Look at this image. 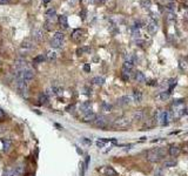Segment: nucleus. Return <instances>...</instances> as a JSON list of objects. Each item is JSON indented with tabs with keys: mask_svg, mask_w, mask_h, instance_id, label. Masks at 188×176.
Instances as JSON below:
<instances>
[{
	"mask_svg": "<svg viewBox=\"0 0 188 176\" xmlns=\"http://www.w3.org/2000/svg\"><path fill=\"white\" fill-rule=\"evenodd\" d=\"M165 155V150L161 148H156V149H152L147 153V160L150 162H158L160 161Z\"/></svg>",
	"mask_w": 188,
	"mask_h": 176,
	"instance_id": "obj_1",
	"label": "nucleus"
},
{
	"mask_svg": "<svg viewBox=\"0 0 188 176\" xmlns=\"http://www.w3.org/2000/svg\"><path fill=\"white\" fill-rule=\"evenodd\" d=\"M15 86H17V89L19 91L20 94L23 95V96H26L27 95V83L24 81L23 76L15 79Z\"/></svg>",
	"mask_w": 188,
	"mask_h": 176,
	"instance_id": "obj_2",
	"label": "nucleus"
},
{
	"mask_svg": "<svg viewBox=\"0 0 188 176\" xmlns=\"http://www.w3.org/2000/svg\"><path fill=\"white\" fill-rule=\"evenodd\" d=\"M83 34H85V31H83V29L77 28V29H74V31L72 32L71 38H72V40L75 41V42H80L81 39L83 38Z\"/></svg>",
	"mask_w": 188,
	"mask_h": 176,
	"instance_id": "obj_3",
	"label": "nucleus"
},
{
	"mask_svg": "<svg viewBox=\"0 0 188 176\" xmlns=\"http://www.w3.org/2000/svg\"><path fill=\"white\" fill-rule=\"evenodd\" d=\"M23 79H24V81L26 82L27 85L31 83L33 81V79H34V72L32 69H25L24 73H23Z\"/></svg>",
	"mask_w": 188,
	"mask_h": 176,
	"instance_id": "obj_4",
	"label": "nucleus"
},
{
	"mask_svg": "<svg viewBox=\"0 0 188 176\" xmlns=\"http://www.w3.org/2000/svg\"><path fill=\"white\" fill-rule=\"evenodd\" d=\"M32 38L35 41H38V42L42 41V39H44V31H42L41 28H35V29H33V32H32Z\"/></svg>",
	"mask_w": 188,
	"mask_h": 176,
	"instance_id": "obj_5",
	"label": "nucleus"
},
{
	"mask_svg": "<svg viewBox=\"0 0 188 176\" xmlns=\"http://www.w3.org/2000/svg\"><path fill=\"white\" fill-rule=\"evenodd\" d=\"M55 20H56V12H55V10L54 8L47 10V12H46V21L55 24Z\"/></svg>",
	"mask_w": 188,
	"mask_h": 176,
	"instance_id": "obj_6",
	"label": "nucleus"
},
{
	"mask_svg": "<svg viewBox=\"0 0 188 176\" xmlns=\"http://www.w3.org/2000/svg\"><path fill=\"white\" fill-rule=\"evenodd\" d=\"M129 126V120L125 119V118H120V119H117L114 122V127L117 128H125V127H128Z\"/></svg>",
	"mask_w": 188,
	"mask_h": 176,
	"instance_id": "obj_7",
	"label": "nucleus"
},
{
	"mask_svg": "<svg viewBox=\"0 0 188 176\" xmlns=\"http://www.w3.org/2000/svg\"><path fill=\"white\" fill-rule=\"evenodd\" d=\"M96 118V114L93 112H88L86 114H83V118H82V122H86V123H89V122H94Z\"/></svg>",
	"mask_w": 188,
	"mask_h": 176,
	"instance_id": "obj_8",
	"label": "nucleus"
},
{
	"mask_svg": "<svg viewBox=\"0 0 188 176\" xmlns=\"http://www.w3.org/2000/svg\"><path fill=\"white\" fill-rule=\"evenodd\" d=\"M131 101H132V97L131 96H128V95H123V96H121L118 99V105L119 106H127V105H129L131 103Z\"/></svg>",
	"mask_w": 188,
	"mask_h": 176,
	"instance_id": "obj_9",
	"label": "nucleus"
},
{
	"mask_svg": "<svg viewBox=\"0 0 188 176\" xmlns=\"http://www.w3.org/2000/svg\"><path fill=\"white\" fill-rule=\"evenodd\" d=\"M93 123L96 127H105V126L107 124V120H106L105 116H98V115H96V118H95V120H94Z\"/></svg>",
	"mask_w": 188,
	"mask_h": 176,
	"instance_id": "obj_10",
	"label": "nucleus"
},
{
	"mask_svg": "<svg viewBox=\"0 0 188 176\" xmlns=\"http://www.w3.org/2000/svg\"><path fill=\"white\" fill-rule=\"evenodd\" d=\"M91 109H92V102L91 101H85L80 105V110L83 114L91 112Z\"/></svg>",
	"mask_w": 188,
	"mask_h": 176,
	"instance_id": "obj_11",
	"label": "nucleus"
},
{
	"mask_svg": "<svg viewBox=\"0 0 188 176\" xmlns=\"http://www.w3.org/2000/svg\"><path fill=\"white\" fill-rule=\"evenodd\" d=\"M58 21H59V25H60L61 28H64V29L68 28V21L66 15H59L58 16Z\"/></svg>",
	"mask_w": 188,
	"mask_h": 176,
	"instance_id": "obj_12",
	"label": "nucleus"
},
{
	"mask_svg": "<svg viewBox=\"0 0 188 176\" xmlns=\"http://www.w3.org/2000/svg\"><path fill=\"white\" fill-rule=\"evenodd\" d=\"M101 172L106 176H118V173H117L115 169H113L112 167H105Z\"/></svg>",
	"mask_w": 188,
	"mask_h": 176,
	"instance_id": "obj_13",
	"label": "nucleus"
},
{
	"mask_svg": "<svg viewBox=\"0 0 188 176\" xmlns=\"http://www.w3.org/2000/svg\"><path fill=\"white\" fill-rule=\"evenodd\" d=\"M25 65H26V61L24 59H18L14 61V66L17 68V70H24Z\"/></svg>",
	"mask_w": 188,
	"mask_h": 176,
	"instance_id": "obj_14",
	"label": "nucleus"
},
{
	"mask_svg": "<svg viewBox=\"0 0 188 176\" xmlns=\"http://www.w3.org/2000/svg\"><path fill=\"white\" fill-rule=\"evenodd\" d=\"M134 79L136 82H140V83H142V82L146 81V76H145V74L142 73V72H135L134 73Z\"/></svg>",
	"mask_w": 188,
	"mask_h": 176,
	"instance_id": "obj_15",
	"label": "nucleus"
},
{
	"mask_svg": "<svg viewBox=\"0 0 188 176\" xmlns=\"http://www.w3.org/2000/svg\"><path fill=\"white\" fill-rule=\"evenodd\" d=\"M148 31H149L150 34L156 33V31H158V24H156V21H154V20H150L149 21V24H148Z\"/></svg>",
	"mask_w": 188,
	"mask_h": 176,
	"instance_id": "obj_16",
	"label": "nucleus"
},
{
	"mask_svg": "<svg viewBox=\"0 0 188 176\" xmlns=\"http://www.w3.org/2000/svg\"><path fill=\"white\" fill-rule=\"evenodd\" d=\"M51 46L53 47V48H62V46H64V41L62 40H58V39H52L51 41Z\"/></svg>",
	"mask_w": 188,
	"mask_h": 176,
	"instance_id": "obj_17",
	"label": "nucleus"
},
{
	"mask_svg": "<svg viewBox=\"0 0 188 176\" xmlns=\"http://www.w3.org/2000/svg\"><path fill=\"white\" fill-rule=\"evenodd\" d=\"M166 114H167V112H163V110L158 113V118L156 119L162 124H167V122H166Z\"/></svg>",
	"mask_w": 188,
	"mask_h": 176,
	"instance_id": "obj_18",
	"label": "nucleus"
},
{
	"mask_svg": "<svg viewBox=\"0 0 188 176\" xmlns=\"http://www.w3.org/2000/svg\"><path fill=\"white\" fill-rule=\"evenodd\" d=\"M2 145H4V151H10L11 148H12V142H11V140H8V139H6V140H2Z\"/></svg>",
	"mask_w": 188,
	"mask_h": 176,
	"instance_id": "obj_19",
	"label": "nucleus"
},
{
	"mask_svg": "<svg viewBox=\"0 0 188 176\" xmlns=\"http://www.w3.org/2000/svg\"><path fill=\"white\" fill-rule=\"evenodd\" d=\"M131 72H132V70H128V69H126V68H122L121 76H122V79H123L125 81H128V80H129V78H131Z\"/></svg>",
	"mask_w": 188,
	"mask_h": 176,
	"instance_id": "obj_20",
	"label": "nucleus"
},
{
	"mask_svg": "<svg viewBox=\"0 0 188 176\" xmlns=\"http://www.w3.org/2000/svg\"><path fill=\"white\" fill-rule=\"evenodd\" d=\"M45 56H46V59H47L48 61H53V60L56 59V53H55L54 51H48V52L45 54Z\"/></svg>",
	"mask_w": 188,
	"mask_h": 176,
	"instance_id": "obj_21",
	"label": "nucleus"
},
{
	"mask_svg": "<svg viewBox=\"0 0 188 176\" xmlns=\"http://www.w3.org/2000/svg\"><path fill=\"white\" fill-rule=\"evenodd\" d=\"M45 60H46V56L44 54H39L33 59V64H42Z\"/></svg>",
	"mask_w": 188,
	"mask_h": 176,
	"instance_id": "obj_22",
	"label": "nucleus"
},
{
	"mask_svg": "<svg viewBox=\"0 0 188 176\" xmlns=\"http://www.w3.org/2000/svg\"><path fill=\"white\" fill-rule=\"evenodd\" d=\"M144 112L142 110H136L134 114H133V119L136 120V121H139V120H142L144 119Z\"/></svg>",
	"mask_w": 188,
	"mask_h": 176,
	"instance_id": "obj_23",
	"label": "nucleus"
},
{
	"mask_svg": "<svg viewBox=\"0 0 188 176\" xmlns=\"http://www.w3.org/2000/svg\"><path fill=\"white\" fill-rule=\"evenodd\" d=\"M94 85H98V86H102L104 83H105V79L104 78H101V76H95L93 78V80H92Z\"/></svg>",
	"mask_w": 188,
	"mask_h": 176,
	"instance_id": "obj_24",
	"label": "nucleus"
},
{
	"mask_svg": "<svg viewBox=\"0 0 188 176\" xmlns=\"http://www.w3.org/2000/svg\"><path fill=\"white\" fill-rule=\"evenodd\" d=\"M162 166H163L165 168H172V167H175V166H176V161H175V160H166Z\"/></svg>",
	"mask_w": 188,
	"mask_h": 176,
	"instance_id": "obj_25",
	"label": "nucleus"
},
{
	"mask_svg": "<svg viewBox=\"0 0 188 176\" xmlns=\"http://www.w3.org/2000/svg\"><path fill=\"white\" fill-rule=\"evenodd\" d=\"M32 47H33V42L29 39H26L23 42V45H21V48H25V49H31Z\"/></svg>",
	"mask_w": 188,
	"mask_h": 176,
	"instance_id": "obj_26",
	"label": "nucleus"
},
{
	"mask_svg": "<svg viewBox=\"0 0 188 176\" xmlns=\"http://www.w3.org/2000/svg\"><path fill=\"white\" fill-rule=\"evenodd\" d=\"M47 101H48V96H47L46 93H41V94H39V102H40L41 105H46Z\"/></svg>",
	"mask_w": 188,
	"mask_h": 176,
	"instance_id": "obj_27",
	"label": "nucleus"
},
{
	"mask_svg": "<svg viewBox=\"0 0 188 176\" xmlns=\"http://www.w3.org/2000/svg\"><path fill=\"white\" fill-rule=\"evenodd\" d=\"M133 99H134V101H136V102H140L141 99H142V93L140 91H134L133 92Z\"/></svg>",
	"mask_w": 188,
	"mask_h": 176,
	"instance_id": "obj_28",
	"label": "nucleus"
},
{
	"mask_svg": "<svg viewBox=\"0 0 188 176\" xmlns=\"http://www.w3.org/2000/svg\"><path fill=\"white\" fill-rule=\"evenodd\" d=\"M88 52H91V48L89 47H79L77 49V54L78 55L85 54V53H88Z\"/></svg>",
	"mask_w": 188,
	"mask_h": 176,
	"instance_id": "obj_29",
	"label": "nucleus"
},
{
	"mask_svg": "<svg viewBox=\"0 0 188 176\" xmlns=\"http://www.w3.org/2000/svg\"><path fill=\"white\" fill-rule=\"evenodd\" d=\"M169 95H171L169 92H162V93H160V94L158 95V99L161 100V101H166L169 97Z\"/></svg>",
	"mask_w": 188,
	"mask_h": 176,
	"instance_id": "obj_30",
	"label": "nucleus"
},
{
	"mask_svg": "<svg viewBox=\"0 0 188 176\" xmlns=\"http://www.w3.org/2000/svg\"><path fill=\"white\" fill-rule=\"evenodd\" d=\"M169 154H171L172 156H179L180 149L177 148V147H172V148H169Z\"/></svg>",
	"mask_w": 188,
	"mask_h": 176,
	"instance_id": "obj_31",
	"label": "nucleus"
},
{
	"mask_svg": "<svg viewBox=\"0 0 188 176\" xmlns=\"http://www.w3.org/2000/svg\"><path fill=\"white\" fill-rule=\"evenodd\" d=\"M54 39H58V40H65V34L62 32H55L54 33Z\"/></svg>",
	"mask_w": 188,
	"mask_h": 176,
	"instance_id": "obj_32",
	"label": "nucleus"
},
{
	"mask_svg": "<svg viewBox=\"0 0 188 176\" xmlns=\"http://www.w3.org/2000/svg\"><path fill=\"white\" fill-rule=\"evenodd\" d=\"M134 67V64L133 62H129V61H125V64H123V67L122 68H126V69H128V70H132Z\"/></svg>",
	"mask_w": 188,
	"mask_h": 176,
	"instance_id": "obj_33",
	"label": "nucleus"
},
{
	"mask_svg": "<svg viewBox=\"0 0 188 176\" xmlns=\"http://www.w3.org/2000/svg\"><path fill=\"white\" fill-rule=\"evenodd\" d=\"M52 93H53V95H60L61 93H62V89L60 88V87H52Z\"/></svg>",
	"mask_w": 188,
	"mask_h": 176,
	"instance_id": "obj_34",
	"label": "nucleus"
},
{
	"mask_svg": "<svg viewBox=\"0 0 188 176\" xmlns=\"http://www.w3.org/2000/svg\"><path fill=\"white\" fill-rule=\"evenodd\" d=\"M44 27L46 28L47 31H52L54 28V22H50V21H46L45 22V26Z\"/></svg>",
	"mask_w": 188,
	"mask_h": 176,
	"instance_id": "obj_35",
	"label": "nucleus"
},
{
	"mask_svg": "<svg viewBox=\"0 0 188 176\" xmlns=\"http://www.w3.org/2000/svg\"><path fill=\"white\" fill-rule=\"evenodd\" d=\"M85 169H86V167H85V163L81 162L80 163V176L85 175Z\"/></svg>",
	"mask_w": 188,
	"mask_h": 176,
	"instance_id": "obj_36",
	"label": "nucleus"
},
{
	"mask_svg": "<svg viewBox=\"0 0 188 176\" xmlns=\"http://www.w3.org/2000/svg\"><path fill=\"white\" fill-rule=\"evenodd\" d=\"M82 142H83V143H85V145H87V146H89V145H91V143H92V142H91V141H89V140H87V139H86V137H83V139H82Z\"/></svg>",
	"mask_w": 188,
	"mask_h": 176,
	"instance_id": "obj_37",
	"label": "nucleus"
},
{
	"mask_svg": "<svg viewBox=\"0 0 188 176\" xmlns=\"http://www.w3.org/2000/svg\"><path fill=\"white\" fill-rule=\"evenodd\" d=\"M5 119V113H4V110L0 108V120H4Z\"/></svg>",
	"mask_w": 188,
	"mask_h": 176,
	"instance_id": "obj_38",
	"label": "nucleus"
},
{
	"mask_svg": "<svg viewBox=\"0 0 188 176\" xmlns=\"http://www.w3.org/2000/svg\"><path fill=\"white\" fill-rule=\"evenodd\" d=\"M80 16H81V19H85V18H86V11H85V10H82L80 12Z\"/></svg>",
	"mask_w": 188,
	"mask_h": 176,
	"instance_id": "obj_39",
	"label": "nucleus"
},
{
	"mask_svg": "<svg viewBox=\"0 0 188 176\" xmlns=\"http://www.w3.org/2000/svg\"><path fill=\"white\" fill-rule=\"evenodd\" d=\"M102 107H104L105 109H107V110H109V109L112 108V106H111V105H107V103H104Z\"/></svg>",
	"mask_w": 188,
	"mask_h": 176,
	"instance_id": "obj_40",
	"label": "nucleus"
},
{
	"mask_svg": "<svg viewBox=\"0 0 188 176\" xmlns=\"http://www.w3.org/2000/svg\"><path fill=\"white\" fill-rule=\"evenodd\" d=\"M83 69H85L86 72H89V70H91V68H89V66H88V65H85V67H83Z\"/></svg>",
	"mask_w": 188,
	"mask_h": 176,
	"instance_id": "obj_41",
	"label": "nucleus"
},
{
	"mask_svg": "<svg viewBox=\"0 0 188 176\" xmlns=\"http://www.w3.org/2000/svg\"><path fill=\"white\" fill-rule=\"evenodd\" d=\"M10 2V0H0V4H7Z\"/></svg>",
	"mask_w": 188,
	"mask_h": 176,
	"instance_id": "obj_42",
	"label": "nucleus"
},
{
	"mask_svg": "<svg viewBox=\"0 0 188 176\" xmlns=\"http://www.w3.org/2000/svg\"><path fill=\"white\" fill-rule=\"evenodd\" d=\"M42 1H44V2H45V4H47V2H50V1H51V0H42Z\"/></svg>",
	"mask_w": 188,
	"mask_h": 176,
	"instance_id": "obj_43",
	"label": "nucleus"
},
{
	"mask_svg": "<svg viewBox=\"0 0 188 176\" xmlns=\"http://www.w3.org/2000/svg\"><path fill=\"white\" fill-rule=\"evenodd\" d=\"M100 1H102V2H105V1H107V0H100Z\"/></svg>",
	"mask_w": 188,
	"mask_h": 176,
	"instance_id": "obj_44",
	"label": "nucleus"
}]
</instances>
